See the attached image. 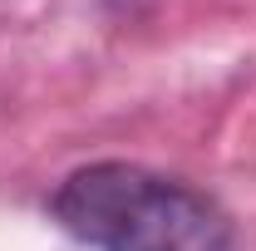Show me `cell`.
I'll list each match as a JSON object with an SVG mask.
<instances>
[{
	"label": "cell",
	"instance_id": "6da1fadb",
	"mask_svg": "<svg viewBox=\"0 0 256 251\" xmlns=\"http://www.w3.org/2000/svg\"><path fill=\"white\" fill-rule=\"evenodd\" d=\"M54 222L94 251H232V217L182 178L89 162L54 192Z\"/></svg>",
	"mask_w": 256,
	"mask_h": 251
}]
</instances>
